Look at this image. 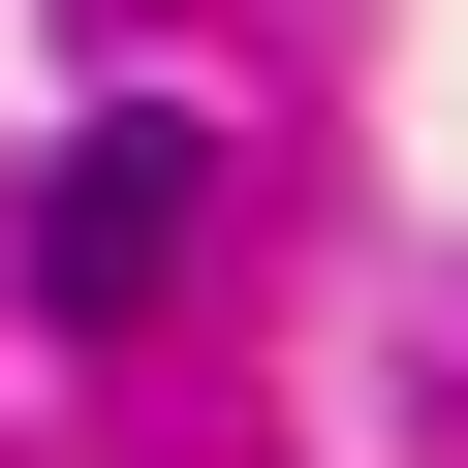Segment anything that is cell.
<instances>
[{"label": "cell", "mask_w": 468, "mask_h": 468, "mask_svg": "<svg viewBox=\"0 0 468 468\" xmlns=\"http://www.w3.org/2000/svg\"><path fill=\"white\" fill-rule=\"evenodd\" d=\"M187 187H218L187 125H94V156L32 187V282H63V313H156V282H187Z\"/></svg>", "instance_id": "6da1fadb"}]
</instances>
